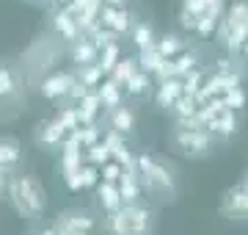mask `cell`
Segmentation results:
<instances>
[{
    "instance_id": "8d00e7d4",
    "label": "cell",
    "mask_w": 248,
    "mask_h": 235,
    "mask_svg": "<svg viewBox=\"0 0 248 235\" xmlns=\"http://www.w3.org/2000/svg\"><path fill=\"white\" fill-rule=\"evenodd\" d=\"M58 122H61L63 127H66V130H78L80 127V119H78V111L75 108H66V111H61V114H58Z\"/></svg>"
},
{
    "instance_id": "74e56055",
    "label": "cell",
    "mask_w": 248,
    "mask_h": 235,
    "mask_svg": "<svg viewBox=\"0 0 248 235\" xmlns=\"http://www.w3.org/2000/svg\"><path fill=\"white\" fill-rule=\"evenodd\" d=\"M185 9L193 11L196 17H202V14L210 11V3H207V0H185Z\"/></svg>"
},
{
    "instance_id": "1f68e13d",
    "label": "cell",
    "mask_w": 248,
    "mask_h": 235,
    "mask_svg": "<svg viewBox=\"0 0 248 235\" xmlns=\"http://www.w3.org/2000/svg\"><path fill=\"white\" fill-rule=\"evenodd\" d=\"M122 174H124V166L119 161H113V158H110L105 166H99V177L108 180V183H119L122 180Z\"/></svg>"
},
{
    "instance_id": "ab89813d",
    "label": "cell",
    "mask_w": 248,
    "mask_h": 235,
    "mask_svg": "<svg viewBox=\"0 0 248 235\" xmlns=\"http://www.w3.org/2000/svg\"><path fill=\"white\" fill-rule=\"evenodd\" d=\"M179 19H182V25H185V28H190V31H196V19H199V17H196L193 11L182 9V14H179Z\"/></svg>"
},
{
    "instance_id": "484cf974",
    "label": "cell",
    "mask_w": 248,
    "mask_h": 235,
    "mask_svg": "<svg viewBox=\"0 0 248 235\" xmlns=\"http://www.w3.org/2000/svg\"><path fill=\"white\" fill-rule=\"evenodd\" d=\"M133 42L138 50H149V47H155V34H152V28L149 25H135L133 28Z\"/></svg>"
},
{
    "instance_id": "f35d334b",
    "label": "cell",
    "mask_w": 248,
    "mask_h": 235,
    "mask_svg": "<svg viewBox=\"0 0 248 235\" xmlns=\"http://www.w3.org/2000/svg\"><path fill=\"white\" fill-rule=\"evenodd\" d=\"M9 183H11V169H6V166H0V197L9 191Z\"/></svg>"
},
{
    "instance_id": "ba28073f",
    "label": "cell",
    "mask_w": 248,
    "mask_h": 235,
    "mask_svg": "<svg viewBox=\"0 0 248 235\" xmlns=\"http://www.w3.org/2000/svg\"><path fill=\"white\" fill-rule=\"evenodd\" d=\"M99 25L102 28H110L113 34H127L130 31V14H127V9H116V6H102L99 9Z\"/></svg>"
},
{
    "instance_id": "ee69618b",
    "label": "cell",
    "mask_w": 248,
    "mask_h": 235,
    "mask_svg": "<svg viewBox=\"0 0 248 235\" xmlns=\"http://www.w3.org/2000/svg\"><path fill=\"white\" fill-rule=\"evenodd\" d=\"M58 3H61V6H69V3H72V0H58Z\"/></svg>"
},
{
    "instance_id": "3957f363",
    "label": "cell",
    "mask_w": 248,
    "mask_h": 235,
    "mask_svg": "<svg viewBox=\"0 0 248 235\" xmlns=\"http://www.w3.org/2000/svg\"><path fill=\"white\" fill-rule=\"evenodd\" d=\"M108 235H149L152 233V210L143 208L141 202L124 205L105 216Z\"/></svg>"
},
{
    "instance_id": "9c48e42d",
    "label": "cell",
    "mask_w": 248,
    "mask_h": 235,
    "mask_svg": "<svg viewBox=\"0 0 248 235\" xmlns=\"http://www.w3.org/2000/svg\"><path fill=\"white\" fill-rule=\"evenodd\" d=\"M119 191H122L124 205H135V202H141L143 185H141V177H138L135 169H124L122 180H119Z\"/></svg>"
},
{
    "instance_id": "d6986e66",
    "label": "cell",
    "mask_w": 248,
    "mask_h": 235,
    "mask_svg": "<svg viewBox=\"0 0 248 235\" xmlns=\"http://www.w3.org/2000/svg\"><path fill=\"white\" fill-rule=\"evenodd\" d=\"M163 64H166V58L160 55V50H157V47L141 50V55H138V67H141L143 72H149V75H157Z\"/></svg>"
},
{
    "instance_id": "7a4b0ae2",
    "label": "cell",
    "mask_w": 248,
    "mask_h": 235,
    "mask_svg": "<svg viewBox=\"0 0 248 235\" xmlns=\"http://www.w3.org/2000/svg\"><path fill=\"white\" fill-rule=\"evenodd\" d=\"M9 199H11V208L25 218L42 216L47 208L45 185L36 177H31V174H19V177H14L9 183Z\"/></svg>"
},
{
    "instance_id": "4dcf8cb0",
    "label": "cell",
    "mask_w": 248,
    "mask_h": 235,
    "mask_svg": "<svg viewBox=\"0 0 248 235\" xmlns=\"http://www.w3.org/2000/svg\"><path fill=\"white\" fill-rule=\"evenodd\" d=\"M202 86H204V72L199 69V67H196L193 72H187L185 78H182V91H185V94H193V97H196Z\"/></svg>"
},
{
    "instance_id": "f546056e",
    "label": "cell",
    "mask_w": 248,
    "mask_h": 235,
    "mask_svg": "<svg viewBox=\"0 0 248 235\" xmlns=\"http://www.w3.org/2000/svg\"><path fill=\"white\" fill-rule=\"evenodd\" d=\"M221 100H223V105L226 108H246V102H248V97H246V91L240 89V86H232L226 94H221Z\"/></svg>"
},
{
    "instance_id": "ac0fdd59",
    "label": "cell",
    "mask_w": 248,
    "mask_h": 235,
    "mask_svg": "<svg viewBox=\"0 0 248 235\" xmlns=\"http://www.w3.org/2000/svg\"><path fill=\"white\" fill-rule=\"evenodd\" d=\"M110 130H116V133H122V136H127L130 130L135 127V114L130 108H124V105H119V108L110 111Z\"/></svg>"
},
{
    "instance_id": "83f0119b",
    "label": "cell",
    "mask_w": 248,
    "mask_h": 235,
    "mask_svg": "<svg viewBox=\"0 0 248 235\" xmlns=\"http://www.w3.org/2000/svg\"><path fill=\"white\" fill-rule=\"evenodd\" d=\"M174 114H177V117H196V114H199V102H196L193 94H182V97L174 102Z\"/></svg>"
},
{
    "instance_id": "5b68a950",
    "label": "cell",
    "mask_w": 248,
    "mask_h": 235,
    "mask_svg": "<svg viewBox=\"0 0 248 235\" xmlns=\"http://www.w3.org/2000/svg\"><path fill=\"white\" fill-rule=\"evenodd\" d=\"M223 218L229 221H248V185L237 183L221 194V205H218Z\"/></svg>"
},
{
    "instance_id": "d6a6232c",
    "label": "cell",
    "mask_w": 248,
    "mask_h": 235,
    "mask_svg": "<svg viewBox=\"0 0 248 235\" xmlns=\"http://www.w3.org/2000/svg\"><path fill=\"white\" fill-rule=\"evenodd\" d=\"M124 86H127V91H130V94H143V91L149 89V72L138 69V72H135L130 81L124 83Z\"/></svg>"
},
{
    "instance_id": "4fadbf2b",
    "label": "cell",
    "mask_w": 248,
    "mask_h": 235,
    "mask_svg": "<svg viewBox=\"0 0 248 235\" xmlns=\"http://www.w3.org/2000/svg\"><path fill=\"white\" fill-rule=\"evenodd\" d=\"M99 108H102V102H99V94L97 91H89L86 97H80L78 100V119H80V125H91L94 119H97Z\"/></svg>"
},
{
    "instance_id": "e0dca14e",
    "label": "cell",
    "mask_w": 248,
    "mask_h": 235,
    "mask_svg": "<svg viewBox=\"0 0 248 235\" xmlns=\"http://www.w3.org/2000/svg\"><path fill=\"white\" fill-rule=\"evenodd\" d=\"M53 25H55V31H58L63 39H69V42H78V39H80V25H78V19L72 17L66 9L58 11V14L53 17Z\"/></svg>"
},
{
    "instance_id": "52a82bcc",
    "label": "cell",
    "mask_w": 248,
    "mask_h": 235,
    "mask_svg": "<svg viewBox=\"0 0 248 235\" xmlns=\"http://www.w3.org/2000/svg\"><path fill=\"white\" fill-rule=\"evenodd\" d=\"M66 136H69V130L58 122V117L47 119V122H42V125L36 127V141L42 147H47V150H58Z\"/></svg>"
},
{
    "instance_id": "d590c367",
    "label": "cell",
    "mask_w": 248,
    "mask_h": 235,
    "mask_svg": "<svg viewBox=\"0 0 248 235\" xmlns=\"http://www.w3.org/2000/svg\"><path fill=\"white\" fill-rule=\"evenodd\" d=\"M213 31H215V14L207 11V14H202V17L196 19V34L199 36H210Z\"/></svg>"
},
{
    "instance_id": "5bb4252c",
    "label": "cell",
    "mask_w": 248,
    "mask_h": 235,
    "mask_svg": "<svg viewBox=\"0 0 248 235\" xmlns=\"http://www.w3.org/2000/svg\"><path fill=\"white\" fill-rule=\"evenodd\" d=\"M97 94H99V102H102V108L113 111L122 105V86L113 81V78H108L97 86Z\"/></svg>"
},
{
    "instance_id": "e575fe53",
    "label": "cell",
    "mask_w": 248,
    "mask_h": 235,
    "mask_svg": "<svg viewBox=\"0 0 248 235\" xmlns=\"http://www.w3.org/2000/svg\"><path fill=\"white\" fill-rule=\"evenodd\" d=\"M116 36H119V34H113L110 28H102V25H97L94 31H91V42H94L99 50H102L105 45H110V42H116Z\"/></svg>"
},
{
    "instance_id": "d4e9b609",
    "label": "cell",
    "mask_w": 248,
    "mask_h": 235,
    "mask_svg": "<svg viewBox=\"0 0 248 235\" xmlns=\"http://www.w3.org/2000/svg\"><path fill=\"white\" fill-rule=\"evenodd\" d=\"M102 67L99 64H86V67H80V75H78V81H83L89 89H97L99 83H102Z\"/></svg>"
},
{
    "instance_id": "cb8c5ba5",
    "label": "cell",
    "mask_w": 248,
    "mask_h": 235,
    "mask_svg": "<svg viewBox=\"0 0 248 235\" xmlns=\"http://www.w3.org/2000/svg\"><path fill=\"white\" fill-rule=\"evenodd\" d=\"M69 11L72 17H80V14H97L99 17V9H102V0H72L69 6H63Z\"/></svg>"
},
{
    "instance_id": "2e32d148",
    "label": "cell",
    "mask_w": 248,
    "mask_h": 235,
    "mask_svg": "<svg viewBox=\"0 0 248 235\" xmlns=\"http://www.w3.org/2000/svg\"><path fill=\"white\" fill-rule=\"evenodd\" d=\"M22 158V144H19L17 138H9L3 136L0 138V166H6V169H14Z\"/></svg>"
},
{
    "instance_id": "f6af8a7d",
    "label": "cell",
    "mask_w": 248,
    "mask_h": 235,
    "mask_svg": "<svg viewBox=\"0 0 248 235\" xmlns=\"http://www.w3.org/2000/svg\"><path fill=\"white\" fill-rule=\"evenodd\" d=\"M243 183H246V185H248V174H246V177H243Z\"/></svg>"
},
{
    "instance_id": "7bdbcfd3",
    "label": "cell",
    "mask_w": 248,
    "mask_h": 235,
    "mask_svg": "<svg viewBox=\"0 0 248 235\" xmlns=\"http://www.w3.org/2000/svg\"><path fill=\"white\" fill-rule=\"evenodd\" d=\"M243 53H246V58H248V39L243 42Z\"/></svg>"
},
{
    "instance_id": "b9f144b4",
    "label": "cell",
    "mask_w": 248,
    "mask_h": 235,
    "mask_svg": "<svg viewBox=\"0 0 248 235\" xmlns=\"http://www.w3.org/2000/svg\"><path fill=\"white\" fill-rule=\"evenodd\" d=\"M33 235H55V227H47V230H42V233H33Z\"/></svg>"
},
{
    "instance_id": "44dd1931",
    "label": "cell",
    "mask_w": 248,
    "mask_h": 235,
    "mask_svg": "<svg viewBox=\"0 0 248 235\" xmlns=\"http://www.w3.org/2000/svg\"><path fill=\"white\" fill-rule=\"evenodd\" d=\"M155 47L160 50L163 58H177V55L185 50V45H182V39H179L177 34H166L160 42H155Z\"/></svg>"
},
{
    "instance_id": "8992f818",
    "label": "cell",
    "mask_w": 248,
    "mask_h": 235,
    "mask_svg": "<svg viewBox=\"0 0 248 235\" xmlns=\"http://www.w3.org/2000/svg\"><path fill=\"white\" fill-rule=\"evenodd\" d=\"M53 227L55 233L61 235H91L97 224H94V218L86 210H63Z\"/></svg>"
},
{
    "instance_id": "7402d4cb",
    "label": "cell",
    "mask_w": 248,
    "mask_h": 235,
    "mask_svg": "<svg viewBox=\"0 0 248 235\" xmlns=\"http://www.w3.org/2000/svg\"><path fill=\"white\" fill-rule=\"evenodd\" d=\"M171 64H174V78H185L187 72H193L196 67H199V58H196V53L182 50L177 58H171Z\"/></svg>"
},
{
    "instance_id": "9a60e30c",
    "label": "cell",
    "mask_w": 248,
    "mask_h": 235,
    "mask_svg": "<svg viewBox=\"0 0 248 235\" xmlns=\"http://www.w3.org/2000/svg\"><path fill=\"white\" fill-rule=\"evenodd\" d=\"M99 58V47L91 42V39H78L75 47H72V61L86 67V64H97Z\"/></svg>"
},
{
    "instance_id": "f1b7e54d",
    "label": "cell",
    "mask_w": 248,
    "mask_h": 235,
    "mask_svg": "<svg viewBox=\"0 0 248 235\" xmlns=\"http://www.w3.org/2000/svg\"><path fill=\"white\" fill-rule=\"evenodd\" d=\"M99 180H102V177H99V166H94V163H89V161L80 166V183H83V188H97Z\"/></svg>"
},
{
    "instance_id": "277c9868",
    "label": "cell",
    "mask_w": 248,
    "mask_h": 235,
    "mask_svg": "<svg viewBox=\"0 0 248 235\" xmlns=\"http://www.w3.org/2000/svg\"><path fill=\"white\" fill-rule=\"evenodd\" d=\"M174 147L185 158H204L213 150V133L207 127H174Z\"/></svg>"
},
{
    "instance_id": "8fae6325",
    "label": "cell",
    "mask_w": 248,
    "mask_h": 235,
    "mask_svg": "<svg viewBox=\"0 0 248 235\" xmlns=\"http://www.w3.org/2000/svg\"><path fill=\"white\" fill-rule=\"evenodd\" d=\"M182 78H166L157 86V105L160 108H174V102L182 97Z\"/></svg>"
},
{
    "instance_id": "bcb514c9",
    "label": "cell",
    "mask_w": 248,
    "mask_h": 235,
    "mask_svg": "<svg viewBox=\"0 0 248 235\" xmlns=\"http://www.w3.org/2000/svg\"><path fill=\"white\" fill-rule=\"evenodd\" d=\"M55 235H61V233H55Z\"/></svg>"
},
{
    "instance_id": "603a6c76",
    "label": "cell",
    "mask_w": 248,
    "mask_h": 235,
    "mask_svg": "<svg viewBox=\"0 0 248 235\" xmlns=\"http://www.w3.org/2000/svg\"><path fill=\"white\" fill-rule=\"evenodd\" d=\"M119 58H122V53H119V45H116V42H110V45H105L102 50H99L97 64L102 67V72H105V75H110V72H113V67L119 64Z\"/></svg>"
},
{
    "instance_id": "7c38bea8",
    "label": "cell",
    "mask_w": 248,
    "mask_h": 235,
    "mask_svg": "<svg viewBox=\"0 0 248 235\" xmlns=\"http://www.w3.org/2000/svg\"><path fill=\"white\" fill-rule=\"evenodd\" d=\"M72 83H75V78H72V75L55 72V75H50V78L42 83V94H45V97H50V100H58V97H63V94H69Z\"/></svg>"
},
{
    "instance_id": "836d02e7",
    "label": "cell",
    "mask_w": 248,
    "mask_h": 235,
    "mask_svg": "<svg viewBox=\"0 0 248 235\" xmlns=\"http://www.w3.org/2000/svg\"><path fill=\"white\" fill-rule=\"evenodd\" d=\"M14 89H17V78H14V72H11L9 67H0V97L14 94Z\"/></svg>"
},
{
    "instance_id": "4316f807",
    "label": "cell",
    "mask_w": 248,
    "mask_h": 235,
    "mask_svg": "<svg viewBox=\"0 0 248 235\" xmlns=\"http://www.w3.org/2000/svg\"><path fill=\"white\" fill-rule=\"evenodd\" d=\"M86 161L94 163V166H105V163L110 161V150H108L105 141H97L94 147H89V150H86Z\"/></svg>"
},
{
    "instance_id": "6da1fadb",
    "label": "cell",
    "mask_w": 248,
    "mask_h": 235,
    "mask_svg": "<svg viewBox=\"0 0 248 235\" xmlns=\"http://www.w3.org/2000/svg\"><path fill=\"white\" fill-rule=\"evenodd\" d=\"M135 172L141 177V185L146 194L163 199V202H174L177 199V177L163 161L155 155H138L135 158Z\"/></svg>"
},
{
    "instance_id": "60d3db41",
    "label": "cell",
    "mask_w": 248,
    "mask_h": 235,
    "mask_svg": "<svg viewBox=\"0 0 248 235\" xmlns=\"http://www.w3.org/2000/svg\"><path fill=\"white\" fill-rule=\"evenodd\" d=\"M102 3H108V6H116V9H124V3H127V0H102Z\"/></svg>"
},
{
    "instance_id": "ffe728a7",
    "label": "cell",
    "mask_w": 248,
    "mask_h": 235,
    "mask_svg": "<svg viewBox=\"0 0 248 235\" xmlns=\"http://www.w3.org/2000/svg\"><path fill=\"white\" fill-rule=\"evenodd\" d=\"M141 67H138V58H119V64L113 67V72H110V78H113L119 86H124V83L130 81L135 72H138Z\"/></svg>"
},
{
    "instance_id": "30bf717a",
    "label": "cell",
    "mask_w": 248,
    "mask_h": 235,
    "mask_svg": "<svg viewBox=\"0 0 248 235\" xmlns=\"http://www.w3.org/2000/svg\"><path fill=\"white\" fill-rule=\"evenodd\" d=\"M97 197H99V205H102V210H105V213H113V210L124 208V199H122V191H119V183L99 180Z\"/></svg>"
}]
</instances>
